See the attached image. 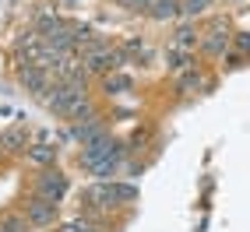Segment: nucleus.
Segmentation results:
<instances>
[{
	"mask_svg": "<svg viewBox=\"0 0 250 232\" xmlns=\"http://www.w3.org/2000/svg\"><path fill=\"white\" fill-rule=\"evenodd\" d=\"M124 158H127V148L116 141L113 134H106V137H99V141H92V144L81 148L78 165L88 176H95V179H113L116 173L124 169Z\"/></svg>",
	"mask_w": 250,
	"mask_h": 232,
	"instance_id": "1",
	"label": "nucleus"
},
{
	"mask_svg": "<svg viewBox=\"0 0 250 232\" xmlns=\"http://www.w3.org/2000/svg\"><path fill=\"white\" fill-rule=\"evenodd\" d=\"M85 201H88L85 204L88 218H95L99 211H116V208L134 204L138 201V187L134 183H120V179H95L92 187H85Z\"/></svg>",
	"mask_w": 250,
	"mask_h": 232,
	"instance_id": "2",
	"label": "nucleus"
},
{
	"mask_svg": "<svg viewBox=\"0 0 250 232\" xmlns=\"http://www.w3.org/2000/svg\"><path fill=\"white\" fill-rule=\"evenodd\" d=\"M85 98H92V95H88V74H81L74 81H53V88L46 92V106L57 116H63V120H71L74 109L85 102Z\"/></svg>",
	"mask_w": 250,
	"mask_h": 232,
	"instance_id": "3",
	"label": "nucleus"
},
{
	"mask_svg": "<svg viewBox=\"0 0 250 232\" xmlns=\"http://www.w3.org/2000/svg\"><path fill=\"white\" fill-rule=\"evenodd\" d=\"M32 193L46 197V201H63V193H67V176H63L57 165H49V169H39L32 176Z\"/></svg>",
	"mask_w": 250,
	"mask_h": 232,
	"instance_id": "4",
	"label": "nucleus"
},
{
	"mask_svg": "<svg viewBox=\"0 0 250 232\" xmlns=\"http://www.w3.org/2000/svg\"><path fill=\"white\" fill-rule=\"evenodd\" d=\"M21 214L28 218L32 229H46V225H53V222H57L60 208H57V201H46V197L32 193L28 201H21Z\"/></svg>",
	"mask_w": 250,
	"mask_h": 232,
	"instance_id": "5",
	"label": "nucleus"
},
{
	"mask_svg": "<svg viewBox=\"0 0 250 232\" xmlns=\"http://www.w3.org/2000/svg\"><path fill=\"white\" fill-rule=\"evenodd\" d=\"M229 46V21L226 18H215L205 32H201V53L205 57H222Z\"/></svg>",
	"mask_w": 250,
	"mask_h": 232,
	"instance_id": "6",
	"label": "nucleus"
},
{
	"mask_svg": "<svg viewBox=\"0 0 250 232\" xmlns=\"http://www.w3.org/2000/svg\"><path fill=\"white\" fill-rule=\"evenodd\" d=\"M81 67H85L88 74H95V77H106V74L124 67V57H120V49H116V46H106V49H99L95 57L81 60Z\"/></svg>",
	"mask_w": 250,
	"mask_h": 232,
	"instance_id": "7",
	"label": "nucleus"
},
{
	"mask_svg": "<svg viewBox=\"0 0 250 232\" xmlns=\"http://www.w3.org/2000/svg\"><path fill=\"white\" fill-rule=\"evenodd\" d=\"M18 81H21V88L32 92V95H42L53 88V74H49L46 67H36V63H21L18 67Z\"/></svg>",
	"mask_w": 250,
	"mask_h": 232,
	"instance_id": "8",
	"label": "nucleus"
},
{
	"mask_svg": "<svg viewBox=\"0 0 250 232\" xmlns=\"http://www.w3.org/2000/svg\"><path fill=\"white\" fill-rule=\"evenodd\" d=\"M109 134V127H106V116H95V120H81V123H71V137L85 148L99 137H106Z\"/></svg>",
	"mask_w": 250,
	"mask_h": 232,
	"instance_id": "9",
	"label": "nucleus"
},
{
	"mask_svg": "<svg viewBox=\"0 0 250 232\" xmlns=\"http://www.w3.org/2000/svg\"><path fill=\"white\" fill-rule=\"evenodd\" d=\"M28 152V127L14 123L0 134V155H25Z\"/></svg>",
	"mask_w": 250,
	"mask_h": 232,
	"instance_id": "10",
	"label": "nucleus"
},
{
	"mask_svg": "<svg viewBox=\"0 0 250 232\" xmlns=\"http://www.w3.org/2000/svg\"><path fill=\"white\" fill-rule=\"evenodd\" d=\"M205 85H208V74L197 67V63H194V67H187L183 74H176V92H180V95H197Z\"/></svg>",
	"mask_w": 250,
	"mask_h": 232,
	"instance_id": "11",
	"label": "nucleus"
},
{
	"mask_svg": "<svg viewBox=\"0 0 250 232\" xmlns=\"http://www.w3.org/2000/svg\"><path fill=\"white\" fill-rule=\"evenodd\" d=\"M25 158L32 162V165H39V169H49V165H57V158H60V148L57 144H28V152H25Z\"/></svg>",
	"mask_w": 250,
	"mask_h": 232,
	"instance_id": "12",
	"label": "nucleus"
},
{
	"mask_svg": "<svg viewBox=\"0 0 250 232\" xmlns=\"http://www.w3.org/2000/svg\"><path fill=\"white\" fill-rule=\"evenodd\" d=\"M130 88H134V77L124 74V71H113V74L103 77V92L106 95H127Z\"/></svg>",
	"mask_w": 250,
	"mask_h": 232,
	"instance_id": "13",
	"label": "nucleus"
},
{
	"mask_svg": "<svg viewBox=\"0 0 250 232\" xmlns=\"http://www.w3.org/2000/svg\"><path fill=\"white\" fill-rule=\"evenodd\" d=\"M169 46H173V49H183V53H194V46H201V32H197L194 25H183L176 36H173Z\"/></svg>",
	"mask_w": 250,
	"mask_h": 232,
	"instance_id": "14",
	"label": "nucleus"
},
{
	"mask_svg": "<svg viewBox=\"0 0 250 232\" xmlns=\"http://www.w3.org/2000/svg\"><path fill=\"white\" fill-rule=\"evenodd\" d=\"M155 21H173L180 14V0H152V7H148Z\"/></svg>",
	"mask_w": 250,
	"mask_h": 232,
	"instance_id": "15",
	"label": "nucleus"
},
{
	"mask_svg": "<svg viewBox=\"0 0 250 232\" xmlns=\"http://www.w3.org/2000/svg\"><path fill=\"white\" fill-rule=\"evenodd\" d=\"M166 63H169V71L173 74H183L187 67H194V53H183V49H166Z\"/></svg>",
	"mask_w": 250,
	"mask_h": 232,
	"instance_id": "16",
	"label": "nucleus"
},
{
	"mask_svg": "<svg viewBox=\"0 0 250 232\" xmlns=\"http://www.w3.org/2000/svg\"><path fill=\"white\" fill-rule=\"evenodd\" d=\"M0 229H4V232H32V225H28V218H25L21 211L4 214V218H0Z\"/></svg>",
	"mask_w": 250,
	"mask_h": 232,
	"instance_id": "17",
	"label": "nucleus"
},
{
	"mask_svg": "<svg viewBox=\"0 0 250 232\" xmlns=\"http://www.w3.org/2000/svg\"><path fill=\"white\" fill-rule=\"evenodd\" d=\"M116 49H120V57H124V63H130L134 57H145V42H141V39H127L124 46H116Z\"/></svg>",
	"mask_w": 250,
	"mask_h": 232,
	"instance_id": "18",
	"label": "nucleus"
},
{
	"mask_svg": "<svg viewBox=\"0 0 250 232\" xmlns=\"http://www.w3.org/2000/svg\"><path fill=\"white\" fill-rule=\"evenodd\" d=\"M211 0H180V14H187V18H197V14L208 11Z\"/></svg>",
	"mask_w": 250,
	"mask_h": 232,
	"instance_id": "19",
	"label": "nucleus"
},
{
	"mask_svg": "<svg viewBox=\"0 0 250 232\" xmlns=\"http://www.w3.org/2000/svg\"><path fill=\"white\" fill-rule=\"evenodd\" d=\"M120 7H127V11H148L152 7V0H116Z\"/></svg>",
	"mask_w": 250,
	"mask_h": 232,
	"instance_id": "20",
	"label": "nucleus"
},
{
	"mask_svg": "<svg viewBox=\"0 0 250 232\" xmlns=\"http://www.w3.org/2000/svg\"><path fill=\"white\" fill-rule=\"evenodd\" d=\"M236 42H240V49H250V32H240Z\"/></svg>",
	"mask_w": 250,
	"mask_h": 232,
	"instance_id": "21",
	"label": "nucleus"
},
{
	"mask_svg": "<svg viewBox=\"0 0 250 232\" xmlns=\"http://www.w3.org/2000/svg\"><path fill=\"white\" fill-rule=\"evenodd\" d=\"M0 232H4V229H0Z\"/></svg>",
	"mask_w": 250,
	"mask_h": 232,
	"instance_id": "22",
	"label": "nucleus"
}]
</instances>
